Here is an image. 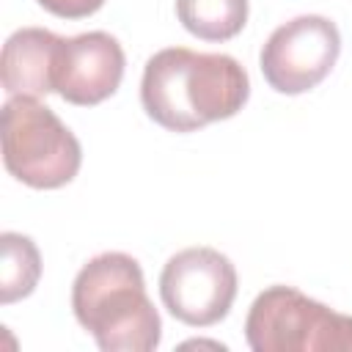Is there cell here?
I'll return each instance as SVG.
<instances>
[{"label": "cell", "mask_w": 352, "mask_h": 352, "mask_svg": "<svg viewBox=\"0 0 352 352\" xmlns=\"http://www.w3.org/2000/svg\"><path fill=\"white\" fill-rule=\"evenodd\" d=\"M63 36L47 28L14 30L0 55V77L8 96H47L55 91V66Z\"/></svg>", "instance_id": "ba28073f"}, {"label": "cell", "mask_w": 352, "mask_h": 352, "mask_svg": "<svg viewBox=\"0 0 352 352\" xmlns=\"http://www.w3.org/2000/svg\"><path fill=\"white\" fill-rule=\"evenodd\" d=\"M341 55V33L322 14H300L278 25L261 47L258 66L267 85L278 94L297 96L316 88Z\"/></svg>", "instance_id": "8992f818"}, {"label": "cell", "mask_w": 352, "mask_h": 352, "mask_svg": "<svg viewBox=\"0 0 352 352\" xmlns=\"http://www.w3.org/2000/svg\"><path fill=\"white\" fill-rule=\"evenodd\" d=\"M72 311L102 352H151L162 319L146 294L138 258L121 250L94 256L72 283Z\"/></svg>", "instance_id": "7a4b0ae2"}, {"label": "cell", "mask_w": 352, "mask_h": 352, "mask_svg": "<svg viewBox=\"0 0 352 352\" xmlns=\"http://www.w3.org/2000/svg\"><path fill=\"white\" fill-rule=\"evenodd\" d=\"M236 297V267L214 248H184L160 272V300L190 327H212L228 316Z\"/></svg>", "instance_id": "5b68a950"}, {"label": "cell", "mask_w": 352, "mask_h": 352, "mask_svg": "<svg viewBox=\"0 0 352 352\" xmlns=\"http://www.w3.org/2000/svg\"><path fill=\"white\" fill-rule=\"evenodd\" d=\"M245 341L253 352H352V316L275 283L253 300Z\"/></svg>", "instance_id": "277c9868"}, {"label": "cell", "mask_w": 352, "mask_h": 352, "mask_svg": "<svg viewBox=\"0 0 352 352\" xmlns=\"http://www.w3.org/2000/svg\"><path fill=\"white\" fill-rule=\"evenodd\" d=\"M0 302L11 305L33 294L41 278V253L36 242L16 231L0 234Z\"/></svg>", "instance_id": "30bf717a"}, {"label": "cell", "mask_w": 352, "mask_h": 352, "mask_svg": "<svg viewBox=\"0 0 352 352\" xmlns=\"http://www.w3.org/2000/svg\"><path fill=\"white\" fill-rule=\"evenodd\" d=\"M250 96L242 63L223 52L165 47L143 66L140 104L168 132H195L236 116Z\"/></svg>", "instance_id": "6da1fadb"}, {"label": "cell", "mask_w": 352, "mask_h": 352, "mask_svg": "<svg viewBox=\"0 0 352 352\" xmlns=\"http://www.w3.org/2000/svg\"><path fill=\"white\" fill-rule=\"evenodd\" d=\"M38 6L63 19H82L96 14L104 6V0H38Z\"/></svg>", "instance_id": "8fae6325"}, {"label": "cell", "mask_w": 352, "mask_h": 352, "mask_svg": "<svg viewBox=\"0 0 352 352\" xmlns=\"http://www.w3.org/2000/svg\"><path fill=\"white\" fill-rule=\"evenodd\" d=\"M0 138L6 170L33 190H58L80 170V140L47 104L33 96L6 99Z\"/></svg>", "instance_id": "3957f363"}, {"label": "cell", "mask_w": 352, "mask_h": 352, "mask_svg": "<svg viewBox=\"0 0 352 352\" xmlns=\"http://www.w3.org/2000/svg\"><path fill=\"white\" fill-rule=\"evenodd\" d=\"M124 66L126 58L118 38L104 30L63 38L55 66V94L69 104L94 107L118 91Z\"/></svg>", "instance_id": "52a82bcc"}, {"label": "cell", "mask_w": 352, "mask_h": 352, "mask_svg": "<svg viewBox=\"0 0 352 352\" xmlns=\"http://www.w3.org/2000/svg\"><path fill=\"white\" fill-rule=\"evenodd\" d=\"M176 16L195 38L228 41L248 22V0H176Z\"/></svg>", "instance_id": "9c48e42d"}]
</instances>
